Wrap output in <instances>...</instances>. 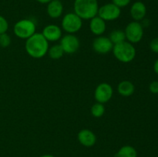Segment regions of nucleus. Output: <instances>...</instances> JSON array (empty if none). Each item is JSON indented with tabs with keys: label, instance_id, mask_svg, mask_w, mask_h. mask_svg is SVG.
I'll return each instance as SVG.
<instances>
[{
	"label": "nucleus",
	"instance_id": "nucleus-14",
	"mask_svg": "<svg viewBox=\"0 0 158 157\" xmlns=\"http://www.w3.org/2000/svg\"><path fill=\"white\" fill-rule=\"evenodd\" d=\"M47 14L50 18H58L63 12V5L60 0H52L47 4Z\"/></svg>",
	"mask_w": 158,
	"mask_h": 157
},
{
	"label": "nucleus",
	"instance_id": "nucleus-16",
	"mask_svg": "<svg viewBox=\"0 0 158 157\" xmlns=\"http://www.w3.org/2000/svg\"><path fill=\"white\" fill-rule=\"evenodd\" d=\"M134 84L131 82L127 81V80H124L122 81L121 83H119L118 87H117V90L118 92L124 97H128L130 95H132L134 92Z\"/></svg>",
	"mask_w": 158,
	"mask_h": 157
},
{
	"label": "nucleus",
	"instance_id": "nucleus-27",
	"mask_svg": "<svg viewBox=\"0 0 158 157\" xmlns=\"http://www.w3.org/2000/svg\"><path fill=\"white\" fill-rule=\"evenodd\" d=\"M38 2L41 3V4H48V3L50 1H52V0H36Z\"/></svg>",
	"mask_w": 158,
	"mask_h": 157
},
{
	"label": "nucleus",
	"instance_id": "nucleus-12",
	"mask_svg": "<svg viewBox=\"0 0 158 157\" xmlns=\"http://www.w3.org/2000/svg\"><path fill=\"white\" fill-rule=\"evenodd\" d=\"M147 14V8L143 2L140 1L135 2L131 6V15L133 19L136 22H139L143 20Z\"/></svg>",
	"mask_w": 158,
	"mask_h": 157
},
{
	"label": "nucleus",
	"instance_id": "nucleus-25",
	"mask_svg": "<svg viewBox=\"0 0 158 157\" xmlns=\"http://www.w3.org/2000/svg\"><path fill=\"white\" fill-rule=\"evenodd\" d=\"M149 89L151 91V92L154 94H157L158 93V82L157 81H154L150 84Z\"/></svg>",
	"mask_w": 158,
	"mask_h": 157
},
{
	"label": "nucleus",
	"instance_id": "nucleus-7",
	"mask_svg": "<svg viewBox=\"0 0 158 157\" xmlns=\"http://www.w3.org/2000/svg\"><path fill=\"white\" fill-rule=\"evenodd\" d=\"M121 10L120 8L114 5V3H106L101 7H99L98 15L102 19L106 21H114L120 17Z\"/></svg>",
	"mask_w": 158,
	"mask_h": 157
},
{
	"label": "nucleus",
	"instance_id": "nucleus-5",
	"mask_svg": "<svg viewBox=\"0 0 158 157\" xmlns=\"http://www.w3.org/2000/svg\"><path fill=\"white\" fill-rule=\"evenodd\" d=\"M82 20L75 12H69L62 19V28L69 34H73L81 29L83 25Z\"/></svg>",
	"mask_w": 158,
	"mask_h": 157
},
{
	"label": "nucleus",
	"instance_id": "nucleus-8",
	"mask_svg": "<svg viewBox=\"0 0 158 157\" xmlns=\"http://www.w3.org/2000/svg\"><path fill=\"white\" fill-rule=\"evenodd\" d=\"M113 92L114 90L112 86L109 83H103L99 84L96 88L94 97L97 103H106L112 98Z\"/></svg>",
	"mask_w": 158,
	"mask_h": 157
},
{
	"label": "nucleus",
	"instance_id": "nucleus-9",
	"mask_svg": "<svg viewBox=\"0 0 158 157\" xmlns=\"http://www.w3.org/2000/svg\"><path fill=\"white\" fill-rule=\"evenodd\" d=\"M60 46L63 48L64 53L73 54L79 49L80 41L73 34H67L61 38Z\"/></svg>",
	"mask_w": 158,
	"mask_h": 157
},
{
	"label": "nucleus",
	"instance_id": "nucleus-15",
	"mask_svg": "<svg viewBox=\"0 0 158 157\" xmlns=\"http://www.w3.org/2000/svg\"><path fill=\"white\" fill-rule=\"evenodd\" d=\"M89 29L92 33L96 35H101L106 30V22L98 15L90 19Z\"/></svg>",
	"mask_w": 158,
	"mask_h": 157
},
{
	"label": "nucleus",
	"instance_id": "nucleus-21",
	"mask_svg": "<svg viewBox=\"0 0 158 157\" xmlns=\"http://www.w3.org/2000/svg\"><path fill=\"white\" fill-rule=\"evenodd\" d=\"M11 44V38L6 32L0 34V46L2 48H6Z\"/></svg>",
	"mask_w": 158,
	"mask_h": 157
},
{
	"label": "nucleus",
	"instance_id": "nucleus-18",
	"mask_svg": "<svg viewBox=\"0 0 158 157\" xmlns=\"http://www.w3.org/2000/svg\"><path fill=\"white\" fill-rule=\"evenodd\" d=\"M109 38L114 45L118 44V43L124 42L126 40V35H125L124 31L121 29H114L110 34Z\"/></svg>",
	"mask_w": 158,
	"mask_h": 157
},
{
	"label": "nucleus",
	"instance_id": "nucleus-4",
	"mask_svg": "<svg viewBox=\"0 0 158 157\" xmlns=\"http://www.w3.org/2000/svg\"><path fill=\"white\" fill-rule=\"evenodd\" d=\"M13 31L17 37L23 39H27L35 33V24L31 19L24 18L15 23Z\"/></svg>",
	"mask_w": 158,
	"mask_h": 157
},
{
	"label": "nucleus",
	"instance_id": "nucleus-28",
	"mask_svg": "<svg viewBox=\"0 0 158 157\" xmlns=\"http://www.w3.org/2000/svg\"><path fill=\"white\" fill-rule=\"evenodd\" d=\"M41 157H55L53 155H42Z\"/></svg>",
	"mask_w": 158,
	"mask_h": 157
},
{
	"label": "nucleus",
	"instance_id": "nucleus-1",
	"mask_svg": "<svg viewBox=\"0 0 158 157\" xmlns=\"http://www.w3.org/2000/svg\"><path fill=\"white\" fill-rule=\"evenodd\" d=\"M26 50L31 57L40 58L45 56L49 50V42L42 33L35 32L26 39Z\"/></svg>",
	"mask_w": 158,
	"mask_h": 157
},
{
	"label": "nucleus",
	"instance_id": "nucleus-20",
	"mask_svg": "<svg viewBox=\"0 0 158 157\" xmlns=\"http://www.w3.org/2000/svg\"><path fill=\"white\" fill-rule=\"evenodd\" d=\"M105 107L103 103H97L91 107V113L96 118H100L104 114Z\"/></svg>",
	"mask_w": 158,
	"mask_h": 157
},
{
	"label": "nucleus",
	"instance_id": "nucleus-24",
	"mask_svg": "<svg viewBox=\"0 0 158 157\" xmlns=\"http://www.w3.org/2000/svg\"><path fill=\"white\" fill-rule=\"evenodd\" d=\"M150 48L155 53H158V38H155L151 42Z\"/></svg>",
	"mask_w": 158,
	"mask_h": 157
},
{
	"label": "nucleus",
	"instance_id": "nucleus-26",
	"mask_svg": "<svg viewBox=\"0 0 158 157\" xmlns=\"http://www.w3.org/2000/svg\"><path fill=\"white\" fill-rule=\"evenodd\" d=\"M154 72H156V73L158 75V59L156 60V62H154Z\"/></svg>",
	"mask_w": 158,
	"mask_h": 157
},
{
	"label": "nucleus",
	"instance_id": "nucleus-10",
	"mask_svg": "<svg viewBox=\"0 0 158 157\" xmlns=\"http://www.w3.org/2000/svg\"><path fill=\"white\" fill-rule=\"evenodd\" d=\"M114 44L109 37L98 36L93 42V49L97 53L106 54L113 50Z\"/></svg>",
	"mask_w": 158,
	"mask_h": 157
},
{
	"label": "nucleus",
	"instance_id": "nucleus-22",
	"mask_svg": "<svg viewBox=\"0 0 158 157\" xmlns=\"http://www.w3.org/2000/svg\"><path fill=\"white\" fill-rule=\"evenodd\" d=\"M9 29V23L5 17L0 15V34L5 33Z\"/></svg>",
	"mask_w": 158,
	"mask_h": 157
},
{
	"label": "nucleus",
	"instance_id": "nucleus-6",
	"mask_svg": "<svg viewBox=\"0 0 158 157\" xmlns=\"http://www.w3.org/2000/svg\"><path fill=\"white\" fill-rule=\"evenodd\" d=\"M125 35L128 42L131 43H137L140 42L143 35V26L139 22H131L125 29Z\"/></svg>",
	"mask_w": 158,
	"mask_h": 157
},
{
	"label": "nucleus",
	"instance_id": "nucleus-3",
	"mask_svg": "<svg viewBox=\"0 0 158 157\" xmlns=\"http://www.w3.org/2000/svg\"><path fill=\"white\" fill-rule=\"evenodd\" d=\"M112 51L116 58L123 63L131 62L136 56L135 48L129 42L124 41L114 45Z\"/></svg>",
	"mask_w": 158,
	"mask_h": 157
},
{
	"label": "nucleus",
	"instance_id": "nucleus-17",
	"mask_svg": "<svg viewBox=\"0 0 158 157\" xmlns=\"http://www.w3.org/2000/svg\"><path fill=\"white\" fill-rule=\"evenodd\" d=\"M115 157H137V152L133 146H124L119 149Z\"/></svg>",
	"mask_w": 158,
	"mask_h": 157
},
{
	"label": "nucleus",
	"instance_id": "nucleus-13",
	"mask_svg": "<svg viewBox=\"0 0 158 157\" xmlns=\"http://www.w3.org/2000/svg\"><path fill=\"white\" fill-rule=\"evenodd\" d=\"M78 140L83 146L86 147L93 146L96 143V135L89 129H82L78 133Z\"/></svg>",
	"mask_w": 158,
	"mask_h": 157
},
{
	"label": "nucleus",
	"instance_id": "nucleus-19",
	"mask_svg": "<svg viewBox=\"0 0 158 157\" xmlns=\"http://www.w3.org/2000/svg\"><path fill=\"white\" fill-rule=\"evenodd\" d=\"M48 54H49V57L52 59H59L61 58L64 54V51H63L62 46L60 45H54L52 47L49 48L48 50Z\"/></svg>",
	"mask_w": 158,
	"mask_h": 157
},
{
	"label": "nucleus",
	"instance_id": "nucleus-23",
	"mask_svg": "<svg viewBox=\"0 0 158 157\" xmlns=\"http://www.w3.org/2000/svg\"><path fill=\"white\" fill-rule=\"evenodd\" d=\"M131 0H112V2L119 8H123L126 7L127 6L130 4Z\"/></svg>",
	"mask_w": 158,
	"mask_h": 157
},
{
	"label": "nucleus",
	"instance_id": "nucleus-2",
	"mask_svg": "<svg viewBox=\"0 0 158 157\" xmlns=\"http://www.w3.org/2000/svg\"><path fill=\"white\" fill-rule=\"evenodd\" d=\"M74 12L82 19H91L98 14L99 4L97 0H75Z\"/></svg>",
	"mask_w": 158,
	"mask_h": 157
},
{
	"label": "nucleus",
	"instance_id": "nucleus-11",
	"mask_svg": "<svg viewBox=\"0 0 158 157\" xmlns=\"http://www.w3.org/2000/svg\"><path fill=\"white\" fill-rule=\"evenodd\" d=\"M48 42H56L62 38V30L56 25H48L43 29L42 32Z\"/></svg>",
	"mask_w": 158,
	"mask_h": 157
}]
</instances>
